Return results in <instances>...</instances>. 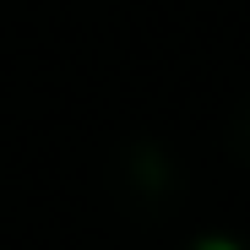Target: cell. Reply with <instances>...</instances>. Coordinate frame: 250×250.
Masks as SVG:
<instances>
[{
	"label": "cell",
	"instance_id": "cell-2",
	"mask_svg": "<svg viewBox=\"0 0 250 250\" xmlns=\"http://www.w3.org/2000/svg\"><path fill=\"white\" fill-rule=\"evenodd\" d=\"M223 142H229V158L250 169V93L229 109V120H223Z\"/></svg>",
	"mask_w": 250,
	"mask_h": 250
},
{
	"label": "cell",
	"instance_id": "cell-3",
	"mask_svg": "<svg viewBox=\"0 0 250 250\" xmlns=\"http://www.w3.org/2000/svg\"><path fill=\"white\" fill-rule=\"evenodd\" d=\"M185 250H250V239H239V234H229V229H207V234H196Z\"/></svg>",
	"mask_w": 250,
	"mask_h": 250
},
{
	"label": "cell",
	"instance_id": "cell-1",
	"mask_svg": "<svg viewBox=\"0 0 250 250\" xmlns=\"http://www.w3.org/2000/svg\"><path fill=\"white\" fill-rule=\"evenodd\" d=\"M109 196L136 223L174 218L180 201H185V169H180L174 147L163 136H147V131L114 142V152H109Z\"/></svg>",
	"mask_w": 250,
	"mask_h": 250
}]
</instances>
